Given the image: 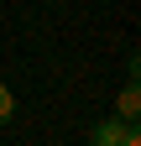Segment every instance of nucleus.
Instances as JSON below:
<instances>
[{
    "label": "nucleus",
    "instance_id": "obj_1",
    "mask_svg": "<svg viewBox=\"0 0 141 146\" xmlns=\"http://www.w3.org/2000/svg\"><path fill=\"white\" fill-rule=\"evenodd\" d=\"M89 141H94V146H141L136 125H126V120H99Z\"/></svg>",
    "mask_w": 141,
    "mask_h": 146
},
{
    "label": "nucleus",
    "instance_id": "obj_2",
    "mask_svg": "<svg viewBox=\"0 0 141 146\" xmlns=\"http://www.w3.org/2000/svg\"><path fill=\"white\" fill-rule=\"evenodd\" d=\"M136 104H141V94H136V63H131V84L120 89V99H115V120L136 125Z\"/></svg>",
    "mask_w": 141,
    "mask_h": 146
},
{
    "label": "nucleus",
    "instance_id": "obj_3",
    "mask_svg": "<svg viewBox=\"0 0 141 146\" xmlns=\"http://www.w3.org/2000/svg\"><path fill=\"white\" fill-rule=\"evenodd\" d=\"M11 115H16V94H11V89H5V84H0V125H5Z\"/></svg>",
    "mask_w": 141,
    "mask_h": 146
}]
</instances>
